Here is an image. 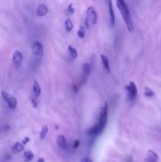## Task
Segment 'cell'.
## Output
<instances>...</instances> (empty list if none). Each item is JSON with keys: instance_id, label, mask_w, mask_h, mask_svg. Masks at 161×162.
Returning a JSON list of instances; mask_svg holds the SVG:
<instances>
[{"instance_id": "23", "label": "cell", "mask_w": 161, "mask_h": 162, "mask_svg": "<svg viewBox=\"0 0 161 162\" xmlns=\"http://www.w3.org/2000/svg\"><path fill=\"white\" fill-rule=\"evenodd\" d=\"M79 145H80V141L79 140L74 141V142H73V148H74V149H78V147H79Z\"/></svg>"}, {"instance_id": "12", "label": "cell", "mask_w": 161, "mask_h": 162, "mask_svg": "<svg viewBox=\"0 0 161 162\" xmlns=\"http://www.w3.org/2000/svg\"><path fill=\"white\" fill-rule=\"evenodd\" d=\"M147 159H148V162H157L158 155L156 152H154L152 149H149L147 152Z\"/></svg>"}, {"instance_id": "5", "label": "cell", "mask_w": 161, "mask_h": 162, "mask_svg": "<svg viewBox=\"0 0 161 162\" xmlns=\"http://www.w3.org/2000/svg\"><path fill=\"white\" fill-rule=\"evenodd\" d=\"M126 89L127 91L128 98L130 100H135L138 96V89L134 82H130L127 85H126Z\"/></svg>"}, {"instance_id": "14", "label": "cell", "mask_w": 161, "mask_h": 162, "mask_svg": "<svg viewBox=\"0 0 161 162\" xmlns=\"http://www.w3.org/2000/svg\"><path fill=\"white\" fill-rule=\"evenodd\" d=\"M101 60L102 63H103V67H104L105 70L108 72L111 71V68H110V63L109 60H108V58L105 55H101Z\"/></svg>"}, {"instance_id": "2", "label": "cell", "mask_w": 161, "mask_h": 162, "mask_svg": "<svg viewBox=\"0 0 161 162\" xmlns=\"http://www.w3.org/2000/svg\"><path fill=\"white\" fill-rule=\"evenodd\" d=\"M108 103L103 102L100 109V114H99L98 121L96 125L99 126L102 130L104 129L106 126L107 121H108Z\"/></svg>"}, {"instance_id": "22", "label": "cell", "mask_w": 161, "mask_h": 162, "mask_svg": "<svg viewBox=\"0 0 161 162\" xmlns=\"http://www.w3.org/2000/svg\"><path fill=\"white\" fill-rule=\"evenodd\" d=\"M67 10H68V13H70V14H73L75 12V10L74 8H73V4H70V5L68 6V8H67Z\"/></svg>"}, {"instance_id": "7", "label": "cell", "mask_w": 161, "mask_h": 162, "mask_svg": "<svg viewBox=\"0 0 161 162\" xmlns=\"http://www.w3.org/2000/svg\"><path fill=\"white\" fill-rule=\"evenodd\" d=\"M108 10H109L111 25V26H114L115 24V12H114L113 6H112V2H111V0H109V1H108Z\"/></svg>"}, {"instance_id": "21", "label": "cell", "mask_w": 161, "mask_h": 162, "mask_svg": "<svg viewBox=\"0 0 161 162\" xmlns=\"http://www.w3.org/2000/svg\"><path fill=\"white\" fill-rule=\"evenodd\" d=\"M78 36L79 38H84L85 36V28L84 27L81 26L79 28V29L78 30Z\"/></svg>"}, {"instance_id": "25", "label": "cell", "mask_w": 161, "mask_h": 162, "mask_svg": "<svg viewBox=\"0 0 161 162\" xmlns=\"http://www.w3.org/2000/svg\"><path fill=\"white\" fill-rule=\"evenodd\" d=\"M81 162H92L91 159L88 158V157H85V158H83L82 160V161Z\"/></svg>"}, {"instance_id": "24", "label": "cell", "mask_w": 161, "mask_h": 162, "mask_svg": "<svg viewBox=\"0 0 161 162\" xmlns=\"http://www.w3.org/2000/svg\"><path fill=\"white\" fill-rule=\"evenodd\" d=\"M30 141V139H29V138H28V137H26V138H25V139H24V140L22 141V144H23L24 145H25V144H27L28 143V142H29Z\"/></svg>"}, {"instance_id": "17", "label": "cell", "mask_w": 161, "mask_h": 162, "mask_svg": "<svg viewBox=\"0 0 161 162\" xmlns=\"http://www.w3.org/2000/svg\"><path fill=\"white\" fill-rule=\"evenodd\" d=\"M13 149L15 152H22L24 150V145L21 142H16L13 145Z\"/></svg>"}, {"instance_id": "19", "label": "cell", "mask_w": 161, "mask_h": 162, "mask_svg": "<svg viewBox=\"0 0 161 162\" xmlns=\"http://www.w3.org/2000/svg\"><path fill=\"white\" fill-rule=\"evenodd\" d=\"M24 157H25V158L26 159L27 161H29V160H33V159L34 158V154L32 151L28 150V151H25V152L24 153Z\"/></svg>"}, {"instance_id": "10", "label": "cell", "mask_w": 161, "mask_h": 162, "mask_svg": "<svg viewBox=\"0 0 161 162\" xmlns=\"http://www.w3.org/2000/svg\"><path fill=\"white\" fill-rule=\"evenodd\" d=\"M48 13V9L46 6L43 5V4H40V5L38 6L37 10V15L38 16V17H44Z\"/></svg>"}, {"instance_id": "11", "label": "cell", "mask_w": 161, "mask_h": 162, "mask_svg": "<svg viewBox=\"0 0 161 162\" xmlns=\"http://www.w3.org/2000/svg\"><path fill=\"white\" fill-rule=\"evenodd\" d=\"M92 67L90 66L89 63H85L82 66V71H83V77H84V81L86 80L87 78L89 76V74L91 73Z\"/></svg>"}, {"instance_id": "26", "label": "cell", "mask_w": 161, "mask_h": 162, "mask_svg": "<svg viewBox=\"0 0 161 162\" xmlns=\"http://www.w3.org/2000/svg\"><path fill=\"white\" fill-rule=\"evenodd\" d=\"M37 162H44V159L42 158V157H40V158L38 159V161Z\"/></svg>"}, {"instance_id": "3", "label": "cell", "mask_w": 161, "mask_h": 162, "mask_svg": "<svg viewBox=\"0 0 161 162\" xmlns=\"http://www.w3.org/2000/svg\"><path fill=\"white\" fill-rule=\"evenodd\" d=\"M97 22V13L93 7H89L86 10V18L85 23L88 27L90 25H95Z\"/></svg>"}, {"instance_id": "16", "label": "cell", "mask_w": 161, "mask_h": 162, "mask_svg": "<svg viewBox=\"0 0 161 162\" xmlns=\"http://www.w3.org/2000/svg\"><path fill=\"white\" fill-rule=\"evenodd\" d=\"M65 28H66V30H67L68 33H70V31L73 29V22H72V21L70 20V18H67L65 20Z\"/></svg>"}, {"instance_id": "15", "label": "cell", "mask_w": 161, "mask_h": 162, "mask_svg": "<svg viewBox=\"0 0 161 162\" xmlns=\"http://www.w3.org/2000/svg\"><path fill=\"white\" fill-rule=\"evenodd\" d=\"M68 52H69V55H70L71 59H75V58L78 57V52H77V50L75 49V48H73V46H71V45L68 46Z\"/></svg>"}, {"instance_id": "6", "label": "cell", "mask_w": 161, "mask_h": 162, "mask_svg": "<svg viewBox=\"0 0 161 162\" xmlns=\"http://www.w3.org/2000/svg\"><path fill=\"white\" fill-rule=\"evenodd\" d=\"M32 51L34 55L37 56L42 57L43 55V46L40 42L37 41L33 43V48H32Z\"/></svg>"}, {"instance_id": "13", "label": "cell", "mask_w": 161, "mask_h": 162, "mask_svg": "<svg viewBox=\"0 0 161 162\" xmlns=\"http://www.w3.org/2000/svg\"><path fill=\"white\" fill-rule=\"evenodd\" d=\"M33 91L36 97H38L41 93V89H40V85L37 81H34L33 87Z\"/></svg>"}, {"instance_id": "20", "label": "cell", "mask_w": 161, "mask_h": 162, "mask_svg": "<svg viewBox=\"0 0 161 162\" xmlns=\"http://www.w3.org/2000/svg\"><path fill=\"white\" fill-rule=\"evenodd\" d=\"M48 128L47 126H43L41 129V131L40 133V139H43L46 136V134H48Z\"/></svg>"}, {"instance_id": "4", "label": "cell", "mask_w": 161, "mask_h": 162, "mask_svg": "<svg viewBox=\"0 0 161 162\" xmlns=\"http://www.w3.org/2000/svg\"><path fill=\"white\" fill-rule=\"evenodd\" d=\"M1 95H2L3 100L7 103V104H8L10 109H16L18 104V101H17V99L15 98L13 96L10 95V94H8V93L7 92H4V91H3V92L1 93Z\"/></svg>"}, {"instance_id": "1", "label": "cell", "mask_w": 161, "mask_h": 162, "mask_svg": "<svg viewBox=\"0 0 161 162\" xmlns=\"http://www.w3.org/2000/svg\"><path fill=\"white\" fill-rule=\"evenodd\" d=\"M116 4L117 7L118 8L122 16H123V18L124 20L125 23H126L128 30L130 31V32H133V22H132L131 15H130V10H129V8H128L126 1L125 0H116Z\"/></svg>"}, {"instance_id": "8", "label": "cell", "mask_w": 161, "mask_h": 162, "mask_svg": "<svg viewBox=\"0 0 161 162\" xmlns=\"http://www.w3.org/2000/svg\"><path fill=\"white\" fill-rule=\"evenodd\" d=\"M22 60H23V56L21 52L19 51H15L13 55V62L16 66H19L22 64Z\"/></svg>"}, {"instance_id": "18", "label": "cell", "mask_w": 161, "mask_h": 162, "mask_svg": "<svg viewBox=\"0 0 161 162\" xmlns=\"http://www.w3.org/2000/svg\"><path fill=\"white\" fill-rule=\"evenodd\" d=\"M144 94L147 98H152L154 96V92L148 87H144Z\"/></svg>"}, {"instance_id": "9", "label": "cell", "mask_w": 161, "mask_h": 162, "mask_svg": "<svg viewBox=\"0 0 161 162\" xmlns=\"http://www.w3.org/2000/svg\"><path fill=\"white\" fill-rule=\"evenodd\" d=\"M57 145H58L59 148L61 149H66L67 146V139H66V137L63 134H59L57 138Z\"/></svg>"}]
</instances>
